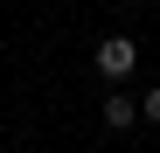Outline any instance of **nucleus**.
Listing matches in <instances>:
<instances>
[{"label":"nucleus","instance_id":"obj_3","mask_svg":"<svg viewBox=\"0 0 160 153\" xmlns=\"http://www.w3.org/2000/svg\"><path fill=\"white\" fill-rule=\"evenodd\" d=\"M139 118H153V125H160V91H146V97H139Z\"/></svg>","mask_w":160,"mask_h":153},{"label":"nucleus","instance_id":"obj_2","mask_svg":"<svg viewBox=\"0 0 160 153\" xmlns=\"http://www.w3.org/2000/svg\"><path fill=\"white\" fill-rule=\"evenodd\" d=\"M132 118H139V105H132V97H104V125H112V132H125Z\"/></svg>","mask_w":160,"mask_h":153},{"label":"nucleus","instance_id":"obj_1","mask_svg":"<svg viewBox=\"0 0 160 153\" xmlns=\"http://www.w3.org/2000/svg\"><path fill=\"white\" fill-rule=\"evenodd\" d=\"M91 63H98V70H104V76L118 84V76H132V63H139V49H132V35H104Z\"/></svg>","mask_w":160,"mask_h":153}]
</instances>
